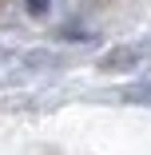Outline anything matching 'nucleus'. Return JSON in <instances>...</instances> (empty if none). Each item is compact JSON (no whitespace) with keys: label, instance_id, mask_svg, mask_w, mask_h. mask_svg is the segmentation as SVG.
Wrapping results in <instances>:
<instances>
[{"label":"nucleus","instance_id":"nucleus-1","mask_svg":"<svg viewBox=\"0 0 151 155\" xmlns=\"http://www.w3.org/2000/svg\"><path fill=\"white\" fill-rule=\"evenodd\" d=\"M127 100H139V104H151V84H139V91H127Z\"/></svg>","mask_w":151,"mask_h":155}]
</instances>
